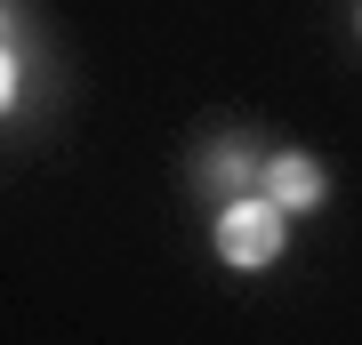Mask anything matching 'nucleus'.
<instances>
[{"label":"nucleus","instance_id":"nucleus-1","mask_svg":"<svg viewBox=\"0 0 362 345\" xmlns=\"http://www.w3.org/2000/svg\"><path fill=\"white\" fill-rule=\"evenodd\" d=\"M290 209L282 201H274V193H266V201H250V193H233V201L218 209V257H226V265H274V257H282V241H290Z\"/></svg>","mask_w":362,"mask_h":345},{"label":"nucleus","instance_id":"nucleus-4","mask_svg":"<svg viewBox=\"0 0 362 345\" xmlns=\"http://www.w3.org/2000/svg\"><path fill=\"white\" fill-rule=\"evenodd\" d=\"M8 104H16V56L0 49V113H8Z\"/></svg>","mask_w":362,"mask_h":345},{"label":"nucleus","instance_id":"nucleus-3","mask_svg":"<svg viewBox=\"0 0 362 345\" xmlns=\"http://www.w3.org/2000/svg\"><path fill=\"white\" fill-rule=\"evenodd\" d=\"M250 169H258V161H250L242 145H218V153H209V169H202V177L218 185V193H242V185H250Z\"/></svg>","mask_w":362,"mask_h":345},{"label":"nucleus","instance_id":"nucleus-2","mask_svg":"<svg viewBox=\"0 0 362 345\" xmlns=\"http://www.w3.org/2000/svg\"><path fill=\"white\" fill-rule=\"evenodd\" d=\"M266 193H274L282 209H314V201H322V161H306V153L266 161Z\"/></svg>","mask_w":362,"mask_h":345}]
</instances>
